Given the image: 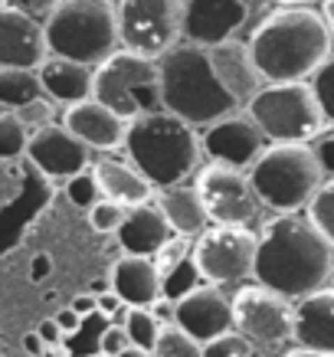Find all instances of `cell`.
Wrapping results in <instances>:
<instances>
[{
    "label": "cell",
    "mask_w": 334,
    "mask_h": 357,
    "mask_svg": "<svg viewBox=\"0 0 334 357\" xmlns=\"http://www.w3.org/2000/svg\"><path fill=\"white\" fill-rule=\"evenodd\" d=\"M256 243L252 279L269 292L302 302L328 285L334 269V246L302 213H279L262 223Z\"/></svg>",
    "instance_id": "6da1fadb"
},
{
    "label": "cell",
    "mask_w": 334,
    "mask_h": 357,
    "mask_svg": "<svg viewBox=\"0 0 334 357\" xmlns=\"http://www.w3.org/2000/svg\"><path fill=\"white\" fill-rule=\"evenodd\" d=\"M259 76L266 86L312 82L321 63L334 53L331 30L314 7H275L246 36Z\"/></svg>",
    "instance_id": "7a4b0ae2"
},
{
    "label": "cell",
    "mask_w": 334,
    "mask_h": 357,
    "mask_svg": "<svg viewBox=\"0 0 334 357\" xmlns=\"http://www.w3.org/2000/svg\"><path fill=\"white\" fill-rule=\"evenodd\" d=\"M128 161L144 174V181L158 190L187 184L200 171V135L171 112H151L128 121L125 138Z\"/></svg>",
    "instance_id": "3957f363"
},
{
    "label": "cell",
    "mask_w": 334,
    "mask_h": 357,
    "mask_svg": "<svg viewBox=\"0 0 334 357\" xmlns=\"http://www.w3.org/2000/svg\"><path fill=\"white\" fill-rule=\"evenodd\" d=\"M158 69H161V109L187 121L190 128H210L213 121L239 112L227 89L216 82L204 46L183 40L158 59Z\"/></svg>",
    "instance_id": "277c9868"
},
{
    "label": "cell",
    "mask_w": 334,
    "mask_h": 357,
    "mask_svg": "<svg viewBox=\"0 0 334 357\" xmlns=\"http://www.w3.org/2000/svg\"><path fill=\"white\" fill-rule=\"evenodd\" d=\"M50 56L73 59L89 69L119 53V13L112 0H63L43 23Z\"/></svg>",
    "instance_id": "5b68a950"
},
{
    "label": "cell",
    "mask_w": 334,
    "mask_h": 357,
    "mask_svg": "<svg viewBox=\"0 0 334 357\" xmlns=\"http://www.w3.org/2000/svg\"><path fill=\"white\" fill-rule=\"evenodd\" d=\"M246 174L259 204L275 213L308 210L324 184V171L312 144H269Z\"/></svg>",
    "instance_id": "8992f818"
},
{
    "label": "cell",
    "mask_w": 334,
    "mask_h": 357,
    "mask_svg": "<svg viewBox=\"0 0 334 357\" xmlns=\"http://www.w3.org/2000/svg\"><path fill=\"white\" fill-rule=\"evenodd\" d=\"M92 98L119 119L135 121L161 112V69L158 59L119 50L92 69Z\"/></svg>",
    "instance_id": "52a82bcc"
},
{
    "label": "cell",
    "mask_w": 334,
    "mask_h": 357,
    "mask_svg": "<svg viewBox=\"0 0 334 357\" xmlns=\"http://www.w3.org/2000/svg\"><path fill=\"white\" fill-rule=\"evenodd\" d=\"M243 112L256 121L269 144H312L328 125L308 82L262 86Z\"/></svg>",
    "instance_id": "ba28073f"
},
{
    "label": "cell",
    "mask_w": 334,
    "mask_h": 357,
    "mask_svg": "<svg viewBox=\"0 0 334 357\" xmlns=\"http://www.w3.org/2000/svg\"><path fill=\"white\" fill-rule=\"evenodd\" d=\"M187 0H119V43L144 59H161L183 43Z\"/></svg>",
    "instance_id": "9c48e42d"
},
{
    "label": "cell",
    "mask_w": 334,
    "mask_h": 357,
    "mask_svg": "<svg viewBox=\"0 0 334 357\" xmlns=\"http://www.w3.org/2000/svg\"><path fill=\"white\" fill-rule=\"evenodd\" d=\"M256 243L259 233L249 227H229L213 223L206 227L190 246V266L204 285H239L252 275L256 266Z\"/></svg>",
    "instance_id": "30bf717a"
},
{
    "label": "cell",
    "mask_w": 334,
    "mask_h": 357,
    "mask_svg": "<svg viewBox=\"0 0 334 357\" xmlns=\"http://www.w3.org/2000/svg\"><path fill=\"white\" fill-rule=\"evenodd\" d=\"M269 13V0H187L183 10V40L194 46L243 40Z\"/></svg>",
    "instance_id": "8fae6325"
},
{
    "label": "cell",
    "mask_w": 334,
    "mask_h": 357,
    "mask_svg": "<svg viewBox=\"0 0 334 357\" xmlns=\"http://www.w3.org/2000/svg\"><path fill=\"white\" fill-rule=\"evenodd\" d=\"M194 190L204 200L210 223L252 229V223L262 213V204H259V197L252 194V184H249V174L227 167V164L206 161L194 174Z\"/></svg>",
    "instance_id": "7c38bea8"
},
{
    "label": "cell",
    "mask_w": 334,
    "mask_h": 357,
    "mask_svg": "<svg viewBox=\"0 0 334 357\" xmlns=\"http://www.w3.org/2000/svg\"><path fill=\"white\" fill-rule=\"evenodd\" d=\"M233 298V331L252 344H285L295 331V305L262 285H239Z\"/></svg>",
    "instance_id": "4fadbf2b"
},
{
    "label": "cell",
    "mask_w": 334,
    "mask_h": 357,
    "mask_svg": "<svg viewBox=\"0 0 334 357\" xmlns=\"http://www.w3.org/2000/svg\"><path fill=\"white\" fill-rule=\"evenodd\" d=\"M266 148H269L266 135L259 131V125L243 109L213 121L200 135V154L206 161L227 164V167H236V171H249Z\"/></svg>",
    "instance_id": "5bb4252c"
},
{
    "label": "cell",
    "mask_w": 334,
    "mask_h": 357,
    "mask_svg": "<svg viewBox=\"0 0 334 357\" xmlns=\"http://www.w3.org/2000/svg\"><path fill=\"white\" fill-rule=\"evenodd\" d=\"M174 325L206 344L233 331V298L216 285H197L174 302Z\"/></svg>",
    "instance_id": "9a60e30c"
},
{
    "label": "cell",
    "mask_w": 334,
    "mask_h": 357,
    "mask_svg": "<svg viewBox=\"0 0 334 357\" xmlns=\"http://www.w3.org/2000/svg\"><path fill=\"white\" fill-rule=\"evenodd\" d=\"M26 158L36 171H43L53 181H69V177L89 171V164H92V151L59 121L50 128L33 131L30 144H26Z\"/></svg>",
    "instance_id": "2e32d148"
},
{
    "label": "cell",
    "mask_w": 334,
    "mask_h": 357,
    "mask_svg": "<svg viewBox=\"0 0 334 357\" xmlns=\"http://www.w3.org/2000/svg\"><path fill=\"white\" fill-rule=\"evenodd\" d=\"M50 59L43 23L17 7H0V69H40Z\"/></svg>",
    "instance_id": "e0dca14e"
},
{
    "label": "cell",
    "mask_w": 334,
    "mask_h": 357,
    "mask_svg": "<svg viewBox=\"0 0 334 357\" xmlns=\"http://www.w3.org/2000/svg\"><path fill=\"white\" fill-rule=\"evenodd\" d=\"M59 125L66 131H73L89 151H102V154L125 148V138H128V121L119 119L115 112H108L105 105H98L96 98L66 105Z\"/></svg>",
    "instance_id": "ac0fdd59"
},
{
    "label": "cell",
    "mask_w": 334,
    "mask_h": 357,
    "mask_svg": "<svg viewBox=\"0 0 334 357\" xmlns=\"http://www.w3.org/2000/svg\"><path fill=\"white\" fill-rule=\"evenodd\" d=\"M210 56V66H213L216 82L227 89V96L236 102L239 109H246L249 102L256 98V92L266 82L259 76L256 63H252V53H249L246 40H227V43H216L206 50Z\"/></svg>",
    "instance_id": "d6986e66"
},
{
    "label": "cell",
    "mask_w": 334,
    "mask_h": 357,
    "mask_svg": "<svg viewBox=\"0 0 334 357\" xmlns=\"http://www.w3.org/2000/svg\"><path fill=\"white\" fill-rule=\"evenodd\" d=\"M108 282H112V292L128 308H151L158 298H164V279L158 272V262L148 256H121L112 266Z\"/></svg>",
    "instance_id": "ffe728a7"
},
{
    "label": "cell",
    "mask_w": 334,
    "mask_h": 357,
    "mask_svg": "<svg viewBox=\"0 0 334 357\" xmlns=\"http://www.w3.org/2000/svg\"><path fill=\"white\" fill-rule=\"evenodd\" d=\"M291 341L308 351L334 354V289L324 285L318 292L295 302V331Z\"/></svg>",
    "instance_id": "44dd1931"
},
{
    "label": "cell",
    "mask_w": 334,
    "mask_h": 357,
    "mask_svg": "<svg viewBox=\"0 0 334 357\" xmlns=\"http://www.w3.org/2000/svg\"><path fill=\"white\" fill-rule=\"evenodd\" d=\"M119 236V246L125 249V256H158L167 239L174 236L167 220H164L161 206L158 204H141V206H131L121 229L115 233Z\"/></svg>",
    "instance_id": "7402d4cb"
},
{
    "label": "cell",
    "mask_w": 334,
    "mask_h": 357,
    "mask_svg": "<svg viewBox=\"0 0 334 357\" xmlns=\"http://www.w3.org/2000/svg\"><path fill=\"white\" fill-rule=\"evenodd\" d=\"M92 177H96L98 190L102 197L115 200L121 206H141V204H151L154 187L144 181V174L135 167L131 161H121V158H98L92 161Z\"/></svg>",
    "instance_id": "603a6c76"
},
{
    "label": "cell",
    "mask_w": 334,
    "mask_h": 357,
    "mask_svg": "<svg viewBox=\"0 0 334 357\" xmlns=\"http://www.w3.org/2000/svg\"><path fill=\"white\" fill-rule=\"evenodd\" d=\"M36 76H40L43 96L50 98L53 105H76V102L92 98V69L82 63L50 56V59L36 69Z\"/></svg>",
    "instance_id": "cb8c5ba5"
},
{
    "label": "cell",
    "mask_w": 334,
    "mask_h": 357,
    "mask_svg": "<svg viewBox=\"0 0 334 357\" xmlns=\"http://www.w3.org/2000/svg\"><path fill=\"white\" fill-rule=\"evenodd\" d=\"M158 206H161V213L174 236L197 239L210 227L206 206L200 200V194L194 190V184H177V187H167V190H158Z\"/></svg>",
    "instance_id": "d4e9b609"
},
{
    "label": "cell",
    "mask_w": 334,
    "mask_h": 357,
    "mask_svg": "<svg viewBox=\"0 0 334 357\" xmlns=\"http://www.w3.org/2000/svg\"><path fill=\"white\" fill-rule=\"evenodd\" d=\"M43 96L36 69H0V105L7 112H20Z\"/></svg>",
    "instance_id": "484cf974"
},
{
    "label": "cell",
    "mask_w": 334,
    "mask_h": 357,
    "mask_svg": "<svg viewBox=\"0 0 334 357\" xmlns=\"http://www.w3.org/2000/svg\"><path fill=\"white\" fill-rule=\"evenodd\" d=\"M30 144V128L20 121L17 112H0V161H13L26 154Z\"/></svg>",
    "instance_id": "4316f807"
},
{
    "label": "cell",
    "mask_w": 334,
    "mask_h": 357,
    "mask_svg": "<svg viewBox=\"0 0 334 357\" xmlns=\"http://www.w3.org/2000/svg\"><path fill=\"white\" fill-rule=\"evenodd\" d=\"M154 357H204V344L194 341V337L181 331L177 325H164L158 341L151 347Z\"/></svg>",
    "instance_id": "83f0119b"
},
{
    "label": "cell",
    "mask_w": 334,
    "mask_h": 357,
    "mask_svg": "<svg viewBox=\"0 0 334 357\" xmlns=\"http://www.w3.org/2000/svg\"><path fill=\"white\" fill-rule=\"evenodd\" d=\"M125 335H128L131 347H141V351H151L158 335H161V321L154 318L151 308H131L128 312V321H125Z\"/></svg>",
    "instance_id": "f1b7e54d"
},
{
    "label": "cell",
    "mask_w": 334,
    "mask_h": 357,
    "mask_svg": "<svg viewBox=\"0 0 334 357\" xmlns=\"http://www.w3.org/2000/svg\"><path fill=\"white\" fill-rule=\"evenodd\" d=\"M305 217L312 220L314 227H318V233L334 246V177L321 184V190L314 194V200Z\"/></svg>",
    "instance_id": "f546056e"
},
{
    "label": "cell",
    "mask_w": 334,
    "mask_h": 357,
    "mask_svg": "<svg viewBox=\"0 0 334 357\" xmlns=\"http://www.w3.org/2000/svg\"><path fill=\"white\" fill-rule=\"evenodd\" d=\"M308 86H312L314 98H318V105H321L324 121H331V125H334V53L321 63V69L312 76V82H308Z\"/></svg>",
    "instance_id": "4dcf8cb0"
},
{
    "label": "cell",
    "mask_w": 334,
    "mask_h": 357,
    "mask_svg": "<svg viewBox=\"0 0 334 357\" xmlns=\"http://www.w3.org/2000/svg\"><path fill=\"white\" fill-rule=\"evenodd\" d=\"M125 217H128V206L115 204L108 197H102L96 206H89V223H92L96 233H119Z\"/></svg>",
    "instance_id": "1f68e13d"
},
{
    "label": "cell",
    "mask_w": 334,
    "mask_h": 357,
    "mask_svg": "<svg viewBox=\"0 0 334 357\" xmlns=\"http://www.w3.org/2000/svg\"><path fill=\"white\" fill-rule=\"evenodd\" d=\"M66 197H69L73 206H82V210L96 206L98 200H102V190H98L92 171H82V174H76V177H69V181H66Z\"/></svg>",
    "instance_id": "d6a6232c"
},
{
    "label": "cell",
    "mask_w": 334,
    "mask_h": 357,
    "mask_svg": "<svg viewBox=\"0 0 334 357\" xmlns=\"http://www.w3.org/2000/svg\"><path fill=\"white\" fill-rule=\"evenodd\" d=\"M204 357H252V341H246L239 331H227V335L206 341Z\"/></svg>",
    "instance_id": "836d02e7"
},
{
    "label": "cell",
    "mask_w": 334,
    "mask_h": 357,
    "mask_svg": "<svg viewBox=\"0 0 334 357\" xmlns=\"http://www.w3.org/2000/svg\"><path fill=\"white\" fill-rule=\"evenodd\" d=\"M17 115H20V121L30 128V135H33V131H40V128L56 125V105L46 96H40L36 102H30V105H23Z\"/></svg>",
    "instance_id": "e575fe53"
},
{
    "label": "cell",
    "mask_w": 334,
    "mask_h": 357,
    "mask_svg": "<svg viewBox=\"0 0 334 357\" xmlns=\"http://www.w3.org/2000/svg\"><path fill=\"white\" fill-rule=\"evenodd\" d=\"M128 347H131V341H128V335H125V328H119V325L102 328V335H98V354L119 357L121 351H128Z\"/></svg>",
    "instance_id": "d590c367"
},
{
    "label": "cell",
    "mask_w": 334,
    "mask_h": 357,
    "mask_svg": "<svg viewBox=\"0 0 334 357\" xmlns=\"http://www.w3.org/2000/svg\"><path fill=\"white\" fill-rule=\"evenodd\" d=\"M312 151H314V158H318V164H321L324 181H331L334 177V128H324L321 135L312 141Z\"/></svg>",
    "instance_id": "8d00e7d4"
},
{
    "label": "cell",
    "mask_w": 334,
    "mask_h": 357,
    "mask_svg": "<svg viewBox=\"0 0 334 357\" xmlns=\"http://www.w3.org/2000/svg\"><path fill=\"white\" fill-rule=\"evenodd\" d=\"M10 7L23 10L26 17H33L36 23H46L53 17L56 7H63V0H10Z\"/></svg>",
    "instance_id": "74e56055"
},
{
    "label": "cell",
    "mask_w": 334,
    "mask_h": 357,
    "mask_svg": "<svg viewBox=\"0 0 334 357\" xmlns=\"http://www.w3.org/2000/svg\"><path fill=\"white\" fill-rule=\"evenodd\" d=\"M96 302H98V314H102L105 321H112V314L125 308V302H121V298H119L115 292H102V295H96Z\"/></svg>",
    "instance_id": "f35d334b"
},
{
    "label": "cell",
    "mask_w": 334,
    "mask_h": 357,
    "mask_svg": "<svg viewBox=\"0 0 334 357\" xmlns=\"http://www.w3.org/2000/svg\"><path fill=\"white\" fill-rule=\"evenodd\" d=\"M36 335H40V341H43L46 347H59V341H63V331H59V325H56L53 318H46V321H40V328H36Z\"/></svg>",
    "instance_id": "ab89813d"
},
{
    "label": "cell",
    "mask_w": 334,
    "mask_h": 357,
    "mask_svg": "<svg viewBox=\"0 0 334 357\" xmlns=\"http://www.w3.org/2000/svg\"><path fill=\"white\" fill-rule=\"evenodd\" d=\"M69 308H73V312H76L79 318H82V321H86L89 314H98V302H96V295H92V292H82V295H76Z\"/></svg>",
    "instance_id": "60d3db41"
},
{
    "label": "cell",
    "mask_w": 334,
    "mask_h": 357,
    "mask_svg": "<svg viewBox=\"0 0 334 357\" xmlns=\"http://www.w3.org/2000/svg\"><path fill=\"white\" fill-rule=\"evenodd\" d=\"M53 321L59 325V331H63V335H76L79 325H82V318H79V314L73 312V308H63V312L56 314Z\"/></svg>",
    "instance_id": "b9f144b4"
},
{
    "label": "cell",
    "mask_w": 334,
    "mask_h": 357,
    "mask_svg": "<svg viewBox=\"0 0 334 357\" xmlns=\"http://www.w3.org/2000/svg\"><path fill=\"white\" fill-rule=\"evenodd\" d=\"M23 344H26V351H30L33 357H43V351H46V344L40 341V335H36V331H30V335L23 337Z\"/></svg>",
    "instance_id": "7bdbcfd3"
},
{
    "label": "cell",
    "mask_w": 334,
    "mask_h": 357,
    "mask_svg": "<svg viewBox=\"0 0 334 357\" xmlns=\"http://www.w3.org/2000/svg\"><path fill=\"white\" fill-rule=\"evenodd\" d=\"M321 17H324V23H328L331 40H334V0H321Z\"/></svg>",
    "instance_id": "ee69618b"
},
{
    "label": "cell",
    "mask_w": 334,
    "mask_h": 357,
    "mask_svg": "<svg viewBox=\"0 0 334 357\" xmlns=\"http://www.w3.org/2000/svg\"><path fill=\"white\" fill-rule=\"evenodd\" d=\"M285 357H334V354H328V351H308V347H295V351H289Z\"/></svg>",
    "instance_id": "f6af8a7d"
},
{
    "label": "cell",
    "mask_w": 334,
    "mask_h": 357,
    "mask_svg": "<svg viewBox=\"0 0 334 357\" xmlns=\"http://www.w3.org/2000/svg\"><path fill=\"white\" fill-rule=\"evenodd\" d=\"M269 3H279V7H312L318 0H269Z\"/></svg>",
    "instance_id": "bcb514c9"
},
{
    "label": "cell",
    "mask_w": 334,
    "mask_h": 357,
    "mask_svg": "<svg viewBox=\"0 0 334 357\" xmlns=\"http://www.w3.org/2000/svg\"><path fill=\"white\" fill-rule=\"evenodd\" d=\"M119 357H154L151 351H141V347H128V351H121Z\"/></svg>",
    "instance_id": "7dc6e473"
},
{
    "label": "cell",
    "mask_w": 334,
    "mask_h": 357,
    "mask_svg": "<svg viewBox=\"0 0 334 357\" xmlns=\"http://www.w3.org/2000/svg\"><path fill=\"white\" fill-rule=\"evenodd\" d=\"M43 357H69V354H66V347L59 344V347H46V351H43Z\"/></svg>",
    "instance_id": "c3c4849f"
},
{
    "label": "cell",
    "mask_w": 334,
    "mask_h": 357,
    "mask_svg": "<svg viewBox=\"0 0 334 357\" xmlns=\"http://www.w3.org/2000/svg\"><path fill=\"white\" fill-rule=\"evenodd\" d=\"M328 285H331V289H334V269H331V279H328Z\"/></svg>",
    "instance_id": "681fc988"
},
{
    "label": "cell",
    "mask_w": 334,
    "mask_h": 357,
    "mask_svg": "<svg viewBox=\"0 0 334 357\" xmlns=\"http://www.w3.org/2000/svg\"><path fill=\"white\" fill-rule=\"evenodd\" d=\"M0 7H10V0H0Z\"/></svg>",
    "instance_id": "f907efd6"
},
{
    "label": "cell",
    "mask_w": 334,
    "mask_h": 357,
    "mask_svg": "<svg viewBox=\"0 0 334 357\" xmlns=\"http://www.w3.org/2000/svg\"><path fill=\"white\" fill-rule=\"evenodd\" d=\"M92 357H105V354H92Z\"/></svg>",
    "instance_id": "816d5d0a"
}]
</instances>
